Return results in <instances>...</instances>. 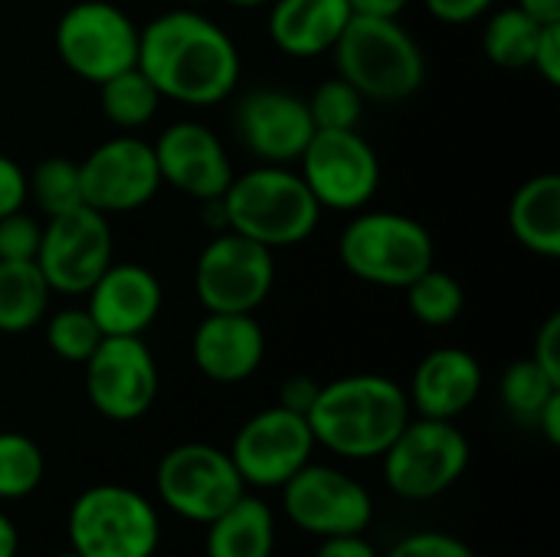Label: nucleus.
Here are the masks:
<instances>
[{"instance_id": "obj_1", "label": "nucleus", "mask_w": 560, "mask_h": 557, "mask_svg": "<svg viewBox=\"0 0 560 557\" xmlns=\"http://www.w3.org/2000/svg\"><path fill=\"white\" fill-rule=\"evenodd\" d=\"M138 69L161 98L207 108L226 102L243 76L233 36L194 7H174L141 26Z\"/></svg>"}, {"instance_id": "obj_2", "label": "nucleus", "mask_w": 560, "mask_h": 557, "mask_svg": "<svg viewBox=\"0 0 560 557\" xmlns=\"http://www.w3.org/2000/svg\"><path fill=\"white\" fill-rule=\"evenodd\" d=\"M315 446L341 460H377L410 423L407 391L387 374H345L318 387L305 414Z\"/></svg>"}, {"instance_id": "obj_3", "label": "nucleus", "mask_w": 560, "mask_h": 557, "mask_svg": "<svg viewBox=\"0 0 560 557\" xmlns=\"http://www.w3.org/2000/svg\"><path fill=\"white\" fill-rule=\"evenodd\" d=\"M220 200L226 210V230L272 253L312 240L325 213L292 164H256L233 174Z\"/></svg>"}, {"instance_id": "obj_4", "label": "nucleus", "mask_w": 560, "mask_h": 557, "mask_svg": "<svg viewBox=\"0 0 560 557\" xmlns=\"http://www.w3.org/2000/svg\"><path fill=\"white\" fill-rule=\"evenodd\" d=\"M331 53L335 76L351 82L364 102L397 105L413 98L427 82V56L397 16L351 13Z\"/></svg>"}, {"instance_id": "obj_5", "label": "nucleus", "mask_w": 560, "mask_h": 557, "mask_svg": "<svg viewBox=\"0 0 560 557\" xmlns=\"http://www.w3.org/2000/svg\"><path fill=\"white\" fill-rule=\"evenodd\" d=\"M338 263L348 276L381 289H404L436 266V243L427 223L400 210H358L338 236Z\"/></svg>"}, {"instance_id": "obj_6", "label": "nucleus", "mask_w": 560, "mask_h": 557, "mask_svg": "<svg viewBox=\"0 0 560 557\" xmlns=\"http://www.w3.org/2000/svg\"><path fill=\"white\" fill-rule=\"evenodd\" d=\"M66 532L82 557H154L161 519L138 489L102 483L75 496Z\"/></svg>"}, {"instance_id": "obj_7", "label": "nucleus", "mask_w": 560, "mask_h": 557, "mask_svg": "<svg viewBox=\"0 0 560 557\" xmlns=\"http://www.w3.org/2000/svg\"><path fill=\"white\" fill-rule=\"evenodd\" d=\"M384 483L397 499L430 502L453 489L469 469L472 450L456 420L410 417L397 440L384 450Z\"/></svg>"}, {"instance_id": "obj_8", "label": "nucleus", "mask_w": 560, "mask_h": 557, "mask_svg": "<svg viewBox=\"0 0 560 557\" xmlns=\"http://www.w3.org/2000/svg\"><path fill=\"white\" fill-rule=\"evenodd\" d=\"M138 39L141 26L112 0H75L59 13L52 30L59 62L92 85L138 66Z\"/></svg>"}, {"instance_id": "obj_9", "label": "nucleus", "mask_w": 560, "mask_h": 557, "mask_svg": "<svg viewBox=\"0 0 560 557\" xmlns=\"http://www.w3.org/2000/svg\"><path fill=\"white\" fill-rule=\"evenodd\" d=\"M299 174L322 210L358 213L371 207V200L377 197L381 158L358 128H315L312 141L299 158Z\"/></svg>"}, {"instance_id": "obj_10", "label": "nucleus", "mask_w": 560, "mask_h": 557, "mask_svg": "<svg viewBox=\"0 0 560 557\" xmlns=\"http://www.w3.org/2000/svg\"><path fill=\"white\" fill-rule=\"evenodd\" d=\"M154 489L167 512L184 522L207 525L246 492V483L226 450L210 443H180L161 456Z\"/></svg>"}, {"instance_id": "obj_11", "label": "nucleus", "mask_w": 560, "mask_h": 557, "mask_svg": "<svg viewBox=\"0 0 560 557\" xmlns=\"http://www.w3.org/2000/svg\"><path fill=\"white\" fill-rule=\"evenodd\" d=\"M276 286V253L233 233H210L194 263V292L203 312L253 315Z\"/></svg>"}, {"instance_id": "obj_12", "label": "nucleus", "mask_w": 560, "mask_h": 557, "mask_svg": "<svg viewBox=\"0 0 560 557\" xmlns=\"http://www.w3.org/2000/svg\"><path fill=\"white\" fill-rule=\"evenodd\" d=\"M112 259L115 240L105 213L82 204L75 210L43 220L36 266L52 292H62L69 299L85 295L95 279L112 266Z\"/></svg>"}, {"instance_id": "obj_13", "label": "nucleus", "mask_w": 560, "mask_h": 557, "mask_svg": "<svg viewBox=\"0 0 560 557\" xmlns=\"http://www.w3.org/2000/svg\"><path fill=\"white\" fill-rule=\"evenodd\" d=\"M82 368L89 404L112 423L141 420L158 401V361L141 335H105Z\"/></svg>"}, {"instance_id": "obj_14", "label": "nucleus", "mask_w": 560, "mask_h": 557, "mask_svg": "<svg viewBox=\"0 0 560 557\" xmlns=\"http://www.w3.org/2000/svg\"><path fill=\"white\" fill-rule=\"evenodd\" d=\"M226 453L246 486L282 489L305 463H312L315 437L305 414L276 404L253 414L236 430Z\"/></svg>"}, {"instance_id": "obj_15", "label": "nucleus", "mask_w": 560, "mask_h": 557, "mask_svg": "<svg viewBox=\"0 0 560 557\" xmlns=\"http://www.w3.org/2000/svg\"><path fill=\"white\" fill-rule=\"evenodd\" d=\"M282 512L308 535H361L374 519L371 492L335 466L305 463L282 486Z\"/></svg>"}, {"instance_id": "obj_16", "label": "nucleus", "mask_w": 560, "mask_h": 557, "mask_svg": "<svg viewBox=\"0 0 560 557\" xmlns=\"http://www.w3.org/2000/svg\"><path fill=\"white\" fill-rule=\"evenodd\" d=\"M82 177V204L105 213H131L154 200L161 190V171L151 141L138 135H112L98 148L79 161Z\"/></svg>"}, {"instance_id": "obj_17", "label": "nucleus", "mask_w": 560, "mask_h": 557, "mask_svg": "<svg viewBox=\"0 0 560 557\" xmlns=\"http://www.w3.org/2000/svg\"><path fill=\"white\" fill-rule=\"evenodd\" d=\"M233 131L259 164H295L315 135V121L302 95L249 89L233 108Z\"/></svg>"}, {"instance_id": "obj_18", "label": "nucleus", "mask_w": 560, "mask_h": 557, "mask_svg": "<svg viewBox=\"0 0 560 557\" xmlns=\"http://www.w3.org/2000/svg\"><path fill=\"white\" fill-rule=\"evenodd\" d=\"M151 148L158 158L161 184L197 204L223 197L236 174L220 135L194 118L167 125Z\"/></svg>"}, {"instance_id": "obj_19", "label": "nucleus", "mask_w": 560, "mask_h": 557, "mask_svg": "<svg viewBox=\"0 0 560 557\" xmlns=\"http://www.w3.org/2000/svg\"><path fill=\"white\" fill-rule=\"evenodd\" d=\"M190 358L207 381L243 384L266 358V332L253 315L207 312L194 328Z\"/></svg>"}, {"instance_id": "obj_20", "label": "nucleus", "mask_w": 560, "mask_h": 557, "mask_svg": "<svg viewBox=\"0 0 560 557\" xmlns=\"http://www.w3.org/2000/svg\"><path fill=\"white\" fill-rule=\"evenodd\" d=\"M89 295V315L102 335H144L164 305L161 279L141 263H115L95 279Z\"/></svg>"}, {"instance_id": "obj_21", "label": "nucleus", "mask_w": 560, "mask_h": 557, "mask_svg": "<svg viewBox=\"0 0 560 557\" xmlns=\"http://www.w3.org/2000/svg\"><path fill=\"white\" fill-rule=\"evenodd\" d=\"M486 374L472 351L466 348H436L420 358L410 378V410L430 420L463 417L482 394Z\"/></svg>"}, {"instance_id": "obj_22", "label": "nucleus", "mask_w": 560, "mask_h": 557, "mask_svg": "<svg viewBox=\"0 0 560 557\" xmlns=\"http://www.w3.org/2000/svg\"><path fill=\"white\" fill-rule=\"evenodd\" d=\"M351 20L348 0H272L269 39L292 59H315L335 49Z\"/></svg>"}, {"instance_id": "obj_23", "label": "nucleus", "mask_w": 560, "mask_h": 557, "mask_svg": "<svg viewBox=\"0 0 560 557\" xmlns=\"http://www.w3.org/2000/svg\"><path fill=\"white\" fill-rule=\"evenodd\" d=\"M512 236L541 259L560 256V177L555 171L528 177L509 204Z\"/></svg>"}, {"instance_id": "obj_24", "label": "nucleus", "mask_w": 560, "mask_h": 557, "mask_svg": "<svg viewBox=\"0 0 560 557\" xmlns=\"http://www.w3.org/2000/svg\"><path fill=\"white\" fill-rule=\"evenodd\" d=\"M207 557H272L276 519L272 509L243 492L226 512L207 522Z\"/></svg>"}, {"instance_id": "obj_25", "label": "nucleus", "mask_w": 560, "mask_h": 557, "mask_svg": "<svg viewBox=\"0 0 560 557\" xmlns=\"http://www.w3.org/2000/svg\"><path fill=\"white\" fill-rule=\"evenodd\" d=\"M49 282L36 259H0V335H26L49 312Z\"/></svg>"}, {"instance_id": "obj_26", "label": "nucleus", "mask_w": 560, "mask_h": 557, "mask_svg": "<svg viewBox=\"0 0 560 557\" xmlns=\"http://www.w3.org/2000/svg\"><path fill=\"white\" fill-rule=\"evenodd\" d=\"M541 26L545 23L528 16L522 7L489 10V20L482 26V53L499 69H532Z\"/></svg>"}, {"instance_id": "obj_27", "label": "nucleus", "mask_w": 560, "mask_h": 557, "mask_svg": "<svg viewBox=\"0 0 560 557\" xmlns=\"http://www.w3.org/2000/svg\"><path fill=\"white\" fill-rule=\"evenodd\" d=\"M161 102H164L161 92L151 85V79L138 66L125 69V72H118V76H112V79H105L98 85L102 115L118 131H138V128L151 125Z\"/></svg>"}, {"instance_id": "obj_28", "label": "nucleus", "mask_w": 560, "mask_h": 557, "mask_svg": "<svg viewBox=\"0 0 560 557\" xmlns=\"http://www.w3.org/2000/svg\"><path fill=\"white\" fill-rule=\"evenodd\" d=\"M407 295V309L410 315L427 325V328H450L459 322L463 309H466V289L463 282L446 272V269H423L410 286L400 289Z\"/></svg>"}, {"instance_id": "obj_29", "label": "nucleus", "mask_w": 560, "mask_h": 557, "mask_svg": "<svg viewBox=\"0 0 560 557\" xmlns=\"http://www.w3.org/2000/svg\"><path fill=\"white\" fill-rule=\"evenodd\" d=\"M26 204H33L43 220L82 207L79 161L66 154H49L33 171H26Z\"/></svg>"}, {"instance_id": "obj_30", "label": "nucleus", "mask_w": 560, "mask_h": 557, "mask_svg": "<svg viewBox=\"0 0 560 557\" xmlns=\"http://www.w3.org/2000/svg\"><path fill=\"white\" fill-rule=\"evenodd\" d=\"M46 473L43 450L36 446L33 437L3 430L0 433V499L16 502L26 499L39 489Z\"/></svg>"}, {"instance_id": "obj_31", "label": "nucleus", "mask_w": 560, "mask_h": 557, "mask_svg": "<svg viewBox=\"0 0 560 557\" xmlns=\"http://www.w3.org/2000/svg\"><path fill=\"white\" fill-rule=\"evenodd\" d=\"M560 391V384L541 371L532 358H522L515 364H509L502 371V381H499V397L505 404V410L522 420V423H535L541 407L555 397Z\"/></svg>"}, {"instance_id": "obj_32", "label": "nucleus", "mask_w": 560, "mask_h": 557, "mask_svg": "<svg viewBox=\"0 0 560 557\" xmlns=\"http://www.w3.org/2000/svg\"><path fill=\"white\" fill-rule=\"evenodd\" d=\"M105 335L98 332L95 318L89 315V309H79V305H69V309H59L46 318V348L59 358V361H69V364H85L89 355L98 348Z\"/></svg>"}, {"instance_id": "obj_33", "label": "nucleus", "mask_w": 560, "mask_h": 557, "mask_svg": "<svg viewBox=\"0 0 560 557\" xmlns=\"http://www.w3.org/2000/svg\"><path fill=\"white\" fill-rule=\"evenodd\" d=\"M305 102H308L315 128H325V131L358 128L364 118V95L341 76L325 79Z\"/></svg>"}, {"instance_id": "obj_34", "label": "nucleus", "mask_w": 560, "mask_h": 557, "mask_svg": "<svg viewBox=\"0 0 560 557\" xmlns=\"http://www.w3.org/2000/svg\"><path fill=\"white\" fill-rule=\"evenodd\" d=\"M43 240V217L13 210L0 217V259H36Z\"/></svg>"}, {"instance_id": "obj_35", "label": "nucleus", "mask_w": 560, "mask_h": 557, "mask_svg": "<svg viewBox=\"0 0 560 557\" xmlns=\"http://www.w3.org/2000/svg\"><path fill=\"white\" fill-rule=\"evenodd\" d=\"M387 557H479L463 538L446 532H413L400 538Z\"/></svg>"}, {"instance_id": "obj_36", "label": "nucleus", "mask_w": 560, "mask_h": 557, "mask_svg": "<svg viewBox=\"0 0 560 557\" xmlns=\"http://www.w3.org/2000/svg\"><path fill=\"white\" fill-rule=\"evenodd\" d=\"M532 69L548 82L560 85V23H545L535 43V56H532Z\"/></svg>"}, {"instance_id": "obj_37", "label": "nucleus", "mask_w": 560, "mask_h": 557, "mask_svg": "<svg viewBox=\"0 0 560 557\" xmlns=\"http://www.w3.org/2000/svg\"><path fill=\"white\" fill-rule=\"evenodd\" d=\"M532 361L548 371L560 384V315L551 312L545 318V325L535 332V348H532Z\"/></svg>"}, {"instance_id": "obj_38", "label": "nucleus", "mask_w": 560, "mask_h": 557, "mask_svg": "<svg viewBox=\"0 0 560 557\" xmlns=\"http://www.w3.org/2000/svg\"><path fill=\"white\" fill-rule=\"evenodd\" d=\"M26 207V171L10 154H0V217Z\"/></svg>"}, {"instance_id": "obj_39", "label": "nucleus", "mask_w": 560, "mask_h": 557, "mask_svg": "<svg viewBox=\"0 0 560 557\" xmlns=\"http://www.w3.org/2000/svg\"><path fill=\"white\" fill-rule=\"evenodd\" d=\"M499 0H423L427 13L436 16L440 23L459 26V23H472L479 16H486Z\"/></svg>"}, {"instance_id": "obj_40", "label": "nucleus", "mask_w": 560, "mask_h": 557, "mask_svg": "<svg viewBox=\"0 0 560 557\" xmlns=\"http://www.w3.org/2000/svg\"><path fill=\"white\" fill-rule=\"evenodd\" d=\"M318 387H322V384H318L315 378L295 374V378H289V381L279 387V407L295 410V414H308L312 404H315V397H318Z\"/></svg>"}, {"instance_id": "obj_41", "label": "nucleus", "mask_w": 560, "mask_h": 557, "mask_svg": "<svg viewBox=\"0 0 560 557\" xmlns=\"http://www.w3.org/2000/svg\"><path fill=\"white\" fill-rule=\"evenodd\" d=\"M315 557H381V552L361 535H335V538H322Z\"/></svg>"}, {"instance_id": "obj_42", "label": "nucleus", "mask_w": 560, "mask_h": 557, "mask_svg": "<svg viewBox=\"0 0 560 557\" xmlns=\"http://www.w3.org/2000/svg\"><path fill=\"white\" fill-rule=\"evenodd\" d=\"M410 0H348L351 13L358 16H400Z\"/></svg>"}, {"instance_id": "obj_43", "label": "nucleus", "mask_w": 560, "mask_h": 557, "mask_svg": "<svg viewBox=\"0 0 560 557\" xmlns=\"http://www.w3.org/2000/svg\"><path fill=\"white\" fill-rule=\"evenodd\" d=\"M535 427L545 433V440L551 443V446H558L560 443V391L541 407V414H538V420H535Z\"/></svg>"}, {"instance_id": "obj_44", "label": "nucleus", "mask_w": 560, "mask_h": 557, "mask_svg": "<svg viewBox=\"0 0 560 557\" xmlns=\"http://www.w3.org/2000/svg\"><path fill=\"white\" fill-rule=\"evenodd\" d=\"M515 7H522L538 23H560V0H518Z\"/></svg>"}, {"instance_id": "obj_45", "label": "nucleus", "mask_w": 560, "mask_h": 557, "mask_svg": "<svg viewBox=\"0 0 560 557\" xmlns=\"http://www.w3.org/2000/svg\"><path fill=\"white\" fill-rule=\"evenodd\" d=\"M20 552V532L10 522V515L0 512V557H16Z\"/></svg>"}, {"instance_id": "obj_46", "label": "nucleus", "mask_w": 560, "mask_h": 557, "mask_svg": "<svg viewBox=\"0 0 560 557\" xmlns=\"http://www.w3.org/2000/svg\"><path fill=\"white\" fill-rule=\"evenodd\" d=\"M220 3L236 7V10H256V7H266V3H272V0H220Z\"/></svg>"}, {"instance_id": "obj_47", "label": "nucleus", "mask_w": 560, "mask_h": 557, "mask_svg": "<svg viewBox=\"0 0 560 557\" xmlns=\"http://www.w3.org/2000/svg\"><path fill=\"white\" fill-rule=\"evenodd\" d=\"M52 557H82V555H79V552H72V548H69V552H62V555H52Z\"/></svg>"}]
</instances>
